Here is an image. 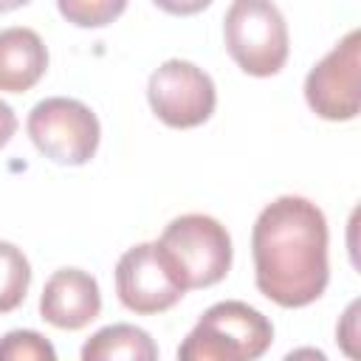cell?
Masks as SVG:
<instances>
[{"label":"cell","mask_w":361,"mask_h":361,"mask_svg":"<svg viewBox=\"0 0 361 361\" xmlns=\"http://www.w3.org/2000/svg\"><path fill=\"white\" fill-rule=\"evenodd\" d=\"M259 293L282 307H305L327 288V220L316 203L282 195L268 203L251 231Z\"/></svg>","instance_id":"cell-1"},{"label":"cell","mask_w":361,"mask_h":361,"mask_svg":"<svg viewBox=\"0 0 361 361\" xmlns=\"http://www.w3.org/2000/svg\"><path fill=\"white\" fill-rule=\"evenodd\" d=\"M172 279L189 288H209L231 268V237L226 226L209 214H180L155 240Z\"/></svg>","instance_id":"cell-2"},{"label":"cell","mask_w":361,"mask_h":361,"mask_svg":"<svg viewBox=\"0 0 361 361\" xmlns=\"http://www.w3.org/2000/svg\"><path fill=\"white\" fill-rule=\"evenodd\" d=\"M274 341L271 322L251 305L228 299L212 305L186 341L178 347L180 361H251Z\"/></svg>","instance_id":"cell-3"},{"label":"cell","mask_w":361,"mask_h":361,"mask_svg":"<svg viewBox=\"0 0 361 361\" xmlns=\"http://www.w3.org/2000/svg\"><path fill=\"white\" fill-rule=\"evenodd\" d=\"M223 37L231 59L251 76H274L288 59V25L274 0H231Z\"/></svg>","instance_id":"cell-4"},{"label":"cell","mask_w":361,"mask_h":361,"mask_svg":"<svg viewBox=\"0 0 361 361\" xmlns=\"http://www.w3.org/2000/svg\"><path fill=\"white\" fill-rule=\"evenodd\" d=\"M28 135L45 158L79 166L87 164L99 147V118L85 102L54 96L28 113Z\"/></svg>","instance_id":"cell-5"},{"label":"cell","mask_w":361,"mask_h":361,"mask_svg":"<svg viewBox=\"0 0 361 361\" xmlns=\"http://www.w3.org/2000/svg\"><path fill=\"white\" fill-rule=\"evenodd\" d=\"M147 99L152 113L178 130L197 127L214 113V82L212 76L189 59H166L152 71L147 85Z\"/></svg>","instance_id":"cell-6"},{"label":"cell","mask_w":361,"mask_h":361,"mask_svg":"<svg viewBox=\"0 0 361 361\" xmlns=\"http://www.w3.org/2000/svg\"><path fill=\"white\" fill-rule=\"evenodd\" d=\"M358 56L361 31L353 28L310 68L305 79V99L316 116L327 121H350L358 116Z\"/></svg>","instance_id":"cell-7"},{"label":"cell","mask_w":361,"mask_h":361,"mask_svg":"<svg viewBox=\"0 0 361 361\" xmlns=\"http://www.w3.org/2000/svg\"><path fill=\"white\" fill-rule=\"evenodd\" d=\"M116 293L127 310L147 316L169 310L183 296V288L166 271L155 243H138L116 265Z\"/></svg>","instance_id":"cell-8"},{"label":"cell","mask_w":361,"mask_h":361,"mask_svg":"<svg viewBox=\"0 0 361 361\" xmlns=\"http://www.w3.org/2000/svg\"><path fill=\"white\" fill-rule=\"evenodd\" d=\"M102 310L96 279L82 268L54 271L39 296V313L59 330H79L90 324Z\"/></svg>","instance_id":"cell-9"},{"label":"cell","mask_w":361,"mask_h":361,"mask_svg":"<svg viewBox=\"0 0 361 361\" xmlns=\"http://www.w3.org/2000/svg\"><path fill=\"white\" fill-rule=\"evenodd\" d=\"M48 68V48L34 28H0V90L23 93L34 87Z\"/></svg>","instance_id":"cell-10"},{"label":"cell","mask_w":361,"mask_h":361,"mask_svg":"<svg viewBox=\"0 0 361 361\" xmlns=\"http://www.w3.org/2000/svg\"><path fill=\"white\" fill-rule=\"evenodd\" d=\"M152 361L158 358V347L149 333L133 324H110L93 333L82 347V361Z\"/></svg>","instance_id":"cell-11"},{"label":"cell","mask_w":361,"mask_h":361,"mask_svg":"<svg viewBox=\"0 0 361 361\" xmlns=\"http://www.w3.org/2000/svg\"><path fill=\"white\" fill-rule=\"evenodd\" d=\"M28 282H31V265L25 254L14 243L0 240V313L20 307Z\"/></svg>","instance_id":"cell-12"},{"label":"cell","mask_w":361,"mask_h":361,"mask_svg":"<svg viewBox=\"0 0 361 361\" xmlns=\"http://www.w3.org/2000/svg\"><path fill=\"white\" fill-rule=\"evenodd\" d=\"M62 17L79 28H102L107 23H113L127 0H56Z\"/></svg>","instance_id":"cell-13"},{"label":"cell","mask_w":361,"mask_h":361,"mask_svg":"<svg viewBox=\"0 0 361 361\" xmlns=\"http://www.w3.org/2000/svg\"><path fill=\"white\" fill-rule=\"evenodd\" d=\"M54 347L34 330H11L0 338V361H54Z\"/></svg>","instance_id":"cell-14"},{"label":"cell","mask_w":361,"mask_h":361,"mask_svg":"<svg viewBox=\"0 0 361 361\" xmlns=\"http://www.w3.org/2000/svg\"><path fill=\"white\" fill-rule=\"evenodd\" d=\"M212 0H155V6H161L169 14H197L209 6Z\"/></svg>","instance_id":"cell-15"},{"label":"cell","mask_w":361,"mask_h":361,"mask_svg":"<svg viewBox=\"0 0 361 361\" xmlns=\"http://www.w3.org/2000/svg\"><path fill=\"white\" fill-rule=\"evenodd\" d=\"M14 130H17V116H14V110L0 99V147L8 144V138L14 135Z\"/></svg>","instance_id":"cell-16"},{"label":"cell","mask_w":361,"mask_h":361,"mask_svg":"<svg viewBox=\"0 0 361 361\" xmlns=\"http://www.w3.org/2000/svg\"><path fill=\"white\" fill-rule=\"evenodd\" d=\"M28 0H0V11H11V8H17V6H25Z\"/></svg>","instance_id":"cell-17"}]
</instances>
